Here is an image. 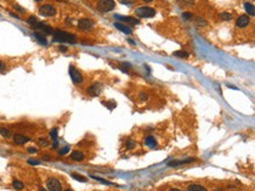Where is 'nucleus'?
Returning <instances> with one entry per match:
<instances>
[{"instance_id": "f257e3e1", "label": "nucleus", "mask_w": 255, "mask_h": 191, "mask_svg": "<svg viewBox=\"0 0 255 191\" xmlns=\"http://www.w3.org/2000/svg\"><path fill=\"white\" fill-rule=\"evenodd\" d=\"M53 40L57 42H68V44H75L77 41L75 36L73 34H70L60 29H57L55 32H53Z\"/></svg>"}, {"instance_id": "f03ea898", "label": "nucleus", "mask_w": 255, "mask_h": 191, "mask_svg": "<svg viewBox=\"0 0 255 191\" xmlns=\"http://www.w3.org/2000/svg\"><path fill=\"white\" fill-rule=\"evenodd\" d=\"M115 7V2L114 0H100L98 2V8L100 9L102 13H107L109 11Z\"/></svg>"}, {"instance_id": "7ed1b4c3", "label": "nucleus", "mask_w": 255, "mask_h": 191, "mask_svg": "<svg viewBox=\"0 0 255 191\" xmlns=\"http://www.w3.org/2000/svg\"><path fill=\"white\" fill-rule=\"evenodd\" d=\"M135 14L140 18H153L155 15V9L150 7H139L135 9Z\"/></svg>"}, {"instance_id": "20e7f679", "label": "nucleus", "mask_w": 255, "mask_h": 191, "mask_svg": "<svg viewBox=\"0 0 255 191\" xmlns=\"http://www.w3.org/2000/svg\"><path fill=\"white\" fill-rule=\"evenodd\" d=\"M39 13L43 15V17H53L55 15L57 11L53 7L52 5H44L39 8Z\"/></svg>"}, {"instance_id": "39448f33", "label": "nucleus", "mask_w": 255, "mask_h": 191, "mask_svg": "<svg viewBox=\"0 0 255 191\" xmlns=\"http://www.w3.org/2000/svg\"><path fill=\"white\" fill-rule=\"evenodd\" d=\"M70 75H71V78H72V81H73L75 85H79V83L82 82V75L80 74L79 70H77L73 66H71L70 67Z\"/></svg>"}, {"instance_id": "423d86ee", "label": "nucleus", "mask_w": 255, "mask_h": 191, "mask_svg": "<svg viewBox=\"0 0 255 191\" xmlns=\"http://www.w3.org/2000/svg\"><path fill=\"white\" fill-rule=\"evenodd\" d=\"M47 188L50 191H61V183L55 178H50L47 181Z\"/></svg>"}, {"instance_id": "0eeeda50", "label": "nucleus", "mask_w": 255, "mask_h": 191, "mask_svg": "<svg viewBox=\"0 0 255 191\" xmlns=\"http://www.w3.org/2000/svg\"><path fill=\"white\" fill-rule=\"evenodd\" d=\"M78 27L82 31H88L93 27V21L89 20V19H81L78 22Z\"/></svg>"}, {"instance_id": "6e6552de", "label": "nucleus", "mask_w": 255, "mask_h": 191, "mask_svg": "<svg viewBox=\"0 0 255 191\" xmlns=\"http://www.w3.org/2000/svg\"><path fill=\"white\" fill-rule=\"evenodd\" d=\"M100 93H101V85H99V83H94L93 86L88 88V94L89 95L98 96Z\"/></svg>"}, {"instance_id": "1a4fd4ad", "label": "nucleus", "mask_w": 255, "mask_h": 191, "mask_svg": "<svg viewBox=\"0 0 255 191\" xmlns=\"http://www.w3.org/2000/svg\"><path fill=\"white\" fill-rule=\"evenodd\" d=\"M249 18L247 17V15H241V17L238 18V20H236V26L240 27V28H243V27L248 26V24H249Z\"/></svg>"}, {"instance_id": "9d476101", "label": "nucleus", "mask_w": 255, "mask_h": 191, "mask_svg": "<svg viewBox=\"0 0 255 191\" xmlns=\"http://www.w3.org/2000/svg\"><path fill=\"white\" fill-rule=\"evenodd\" d=\"M195 158H187V159H182V161H171L168 162V166H179V165L182 164H187V163H191V162H194Z\"/></svg>"}, {"instance_id": "9b49d317", "label": "nucleus", "mask_w": 255, "mask_h": 191, "mask_svg": "<svg viewBox=\"0 0 255 191\" xmlns=\"http://www.w3.org/2000/svg\"><path fill=\"white\" fill-rule=\"evenodd\" d=\"M114 27L115 28H118L119 31H121V32L125 33V34H131V33H132V29H131L129 27L123 25V24H120V22H115Z\"/></svg>"}, {"instance_id": "f8f14e48", "label": "nucleus", "mask_w": 255, "mask_h": 191, "mask_svg": "<svg viewBox=\"0 0 255 191\" xmlns=\"http://www.w3.org/2000/svg\"><path fill=\"white\" fill-rule=\"evenodd\" d=\"M13 139H14V143H17V144H24V143H26V142L29 141L28 137L21 135V134H16L14 137H13Z\"/></svg>"}, {"instance_id": "ddd939ff", "label": "nucleus", "mask_w": 255, "mask_h": 191, "mask_svg": "<svg viewBox=\"0 0 255 191\" xmlns=\"http://www.w3.org/2000/svg\"><path fill=\"white\" fill-rule=\"evenodd\" d=\"M115 18H116V19H120V20H122V21H126V22H128V24H132V25H138V24H139V20L135 19V18H132V17H120V15H116V14H115Z\"/></svg>"}, {"instance_id": "4468645a", "label": "nucleus", "mask_w": 255, "mask_h": 191, "mask_svg": "<svg viewBox=\"0 0 255 191\" xmlns=\"http://www.w3.org/2000/svg\"><path fill=\"white\" fill-rule=\"evenodd\" d=\"M71 158H72L73 161H82V159L85 158V156H84V154H82L81 151L75 150V151H73V152L71 154Z\"/></svg>"}, {"instance_id": "2eb2a0df", "label": "nucleus", "mask_w": 255, "mask_h": 191, "mask_svg": "<svg viewBox=\"0 0 255 191\" xmlns=\"http://www.w3.org/2000/svg\"><path fill=\"white\" fill-rule=\"evenodd\" d=\"M145 144L150 148H155L157 147V141H155V139L153 136H147L145 139Z\"/></svg>"}, {"instance_id": "dca6fc26", "label": "nucleus", "mask_w": 255, "mask_h": 191, "mask_svg": "<svg viewBox=\"0 0 255 191\" xmlns=\"http://www.w3.org/2000/svg\"><path fill=\"white\" fill-rule=\"evenodd\" d=\"M245 9H246V12L249 14V15H254V7H253V5L252 4H249V2H245Z\"/></svg>"}, {"instance_id": "f3484780", "label": "nucleus", "mask_w": 255, "mask_h": 191, "mask_svg": "<svg viewBox=\"0 0 255 191\" xmlns=\"http://www.w3.org/2000/svg\"><path fill=\"white\" fill-rule=\"evenodd\" d=\"M34 36H35V39H36V40H38V41H39L41 45H47V41H46V39H45V36L43 34H40V33L35 32Z\"/></svg>"}, {"instance_id": "a211bd4d", "label": "nucleus", "mask_w": 255, "mask_h": 191, "mask_svg": "<svg viewBox=\"0 0 255 191\" xmlns=\"http://www.w3.org/2000/svg\"><path fill=\"white\" fill-rule=\"evenodd\" d=\"M188 191H207L203 186H201V185H196V184H194V185H191L189 188H188Z\"/></svg>"}, {"instance_id": "6ab92c4d", "label": "nucleus", "mask_w": 255, "mask_h": 191, "mask_svg": "<svg viewBox=\"0 0 255 191\" xmlns=\"http://www.w3.org/2000/svg\"><path fill=\"white\" fill-rule=\"evenodd\" d=\"M173 55H175V56H179V58H188L189 56V54L187 52H185V51H177V52H174L173 53Z\"/></svg>"}, {"instance_id": "aec40b11", "label": "nucleus", "mask_w": 255, "mask_h": 191, "mask_svg": "<svg viewBox=\"0 0 255 191\" xmlns=\"http://www.w3.org/2000/svg\"><path fill=\"white\" fill-rule=\"evenodd\" d=\"M13 188L16 190H21V189H24V183L16 179V181H13Z\"/></svg>"}, {"instance_id": "412c9836", "label": "nucleus", "mask_w": 255, "mask_h": 191, "mask_svg": "<svg viewBox=\"0 0 255 191\" xmlns=\"http://www.w3.org/2000/svg\"><path fill=\"white\" fill-rule=\"evenodd\" d=\"M72 177L74 178V179H77V181H79V182H87V179H86V177H84V176H81V175H78V174H72Z\"/></svg>"}, {"instance_id": "4be33fe9", "label": "nucleus", "mask_w": 255, "mask_h": 191, "mask_svg": "<svg viewBox=\"0 0 255 191\" xmlns=\"http://www.w3.org/2000/svg\"><path fill=\"white\" fill-rule=\"evenodd\" d=\"M50 135H51V137L53 139V141H57L58 139V129L57 128H53L52 130L50 131Z\"/></svg>"}, {"instance_id": "5701e85b", "label": "nucleus", "mask_w": 255, "mask_h": 191, "mask_svg": "<svg viewBox=\"0 0 255 191\" xmlns=\"http://www.w3.org/2000/svg\"><path fill=\"white\" fill-rule=\"evenodd\" d=\"M0 135L4 136V137H9V136H11V131H9V129L2 128V129H0Z\"/></svg>"}, {"instance_id": "b1692460", "label": "nucleus", "mask_w": 255, "mask_h": 191, "mask_svg": "<svg viewBox=\"0 0 255 191\" xmlns=\"http://www.w3.org/2000/svg\"><path fill=\"white\" fill-rule=\"evenodd\" d=\"M220 18L222 20H225V21H228V20L232 19V15H230L229 13H227V12H223V13H221L220 14Z\"/></svg>"}, {"instance_id": "393cba45", "label": "nucleus", "mask_w": 255, "mask_h": 191, "mask_svg": "<svg viewBox=\"0 0 255 191\" xmlns=\"http://www.w3.org/2000/svg\"><path fill=\"white\" fill-rule=\"evenodd\" d=\"M27 22L29 24V25H32V26H34L35 24L38 22V19L35 17H29L28 19H27Z\"/></svg>"}, {"instance_id": "a878e982", "label": "nucleus", "mask_w": 255, "mask_h": 191, "mask_svg": "<svg viewBox=\"0 0 255 191\" xmlns=\"http://www.w3.org/2000/svg\"><path fill=\"white\" fill-rule=\"evenodd\" d=\"M91 177H92V178H94V179H97L98 182L104 183V184H106V185H112V183H111V182H107V181L102 179V178H99V177H95V176H91Z\"/></svg>"}, {"instance_id": "bb28decb", "label": "nucleus", "mask_w": 255, "mask_h": 191, "mask_svg": "<svg viewBox=\"0 0 255 191\" xmlns=\"http://www.w3.org/2000/svg\"><path fill=\"white\" fill-rule=\"evenodd\" d=\"M126 147L128 148V149H133V148H135V142H133V141H128V142H126Z\"/></svg>"}, {"instance_id": "cd10ccee", "label": "nucleus", "mask_w": 255, "mask_h": 191, "mask_svg": "<svg viewBox=\"0 0 255 191\" xmlns=\"http://www.w3.org/2000/svg\"><path fill=\"white\" fill-rule=\"evenodd\" d=\"M68 151H70V147H65L64 149H61V150L59 151V154H60V155H66Z\"/></svg>"}, {"instance_id": "c85d7f7f", "label": "nucleus", "mask_w": 255, "mask_h": 191, "mask_svg": "<svg viewBox=\"0 0 255 191\" xmlns=\"http://www.w3.org/2000/svg\"><path fill=\"white\" fill-rule=\"evenodd\" d=\"M27 162H28V164H32V165L40 164V162H39V161H36V159H28Z\"/></svg>"}, {"instance_id": "c756f323", "label": "nucleus", "mask_w": 255, "mask_h": 191, "mask_svg": "<svg viewBox=\"0 0 255 191\" xmlns=\"http://www.w3.org/2000/svg\"><path fill=\"white\" fill-rule=\"evenodd\" d=\"M140 99L141 100H148V94H146V93H141L140 94Z\"/></svg>"}, {"instance_id": "7c9ffc66", "label": "nucleus", "mask_w": 255, "mask_h": 191, "mask_svg": "<svg viewBox=\"0 0 255 191\" xmlns=\"http://www.w3.org/2000/svg\"><path fill=\"white\" fill-rule=\"evenodd\" d=\"M182 18H184L185 20H188V19H191V18H192V14H191V13H184Z\"/></svg>"}, {"instance_id": "2f4dec72", "label": "nucleus", "mask_w": 255, "mask_h": 191, "mask_svg": "<svg viewBox=\"0 0 255 191\" xmlns=\"http://www.w3.org/2000/svg\"><path fill=\"white\" fill-rule=\"evenodd\" d=\"M27 151H28L29 154H35V152H36V149L33 148V147H31V148H28V149H27Z\"/></svg>"}, {"instance_id": "473e14b6", "label": "nucleus", "mask_w": 255, "mask_h": 191, "mask_svg": "<svg viewBox=\"0 0 255 191\" xmlns=\"http://www.w3.org/2000/svg\"><path fill=\"white\" fill-rule=\"evenodd\" d=\"M39 142H40V144H41V146H44V147L47 146V141H46L45 139H39Z\"/></svg>"}, {"instance_id": "72a5a7b5", "label": "nucleus", "mask_w": 255, "mask_h": 191, "mask_svg": "<svg viewBox=\"0 0 255 191\" xmlns=\"http://www.w3.org/2000/svg\"><path fill=\"white\" fill-rule=\"evenodd\" d=\"M58 144H59V142H58V139L57 141H53V148L55 149V148L58 147Z\"/></svg>"}, {"instance_id": "f704fd0d", "label": "nucleus", "mask_w": 255, "mask_h": 191, "mask_svg": "<svg viewBox=\"0 0 255 191\" xmlns=\"http://www.w3.org/2000/svg\"><path fill=\"white\" fill-rule=\"evenodd\" d=\"M4 68H5V65H4V62H1V61H0V72H2Z\"/></svg>"}, {"instance_id": "c9c22d12", "label": "nucleus", "mask_w": 255, "mask_h": 191, "mask_svg": "<svg viewBox=\"0 0 255 191\" xmlns=\"http://www.w3.org/2000/svg\"><path fill=\"white\" fill-rule=\"evenodd\" d=\"M61 52H66V47H64V46H60V48H59Z\"/></svg>"}, {"instance_id": "e433bc0d", "label": "nucleus", "mask_w": 255, "mask_h": 191, "mask_svg": "<svg viewBox=\"0 0 255 191\" xmlns=\"http://www.w3.org/2000/svg\"><path fill=\"white\" fill-rule=\"evenodd\" d=\"M39 191H47V190H46V189H44V188H40V189H39Z\"/></svg>"}, {"instance_id": "4c0bfd02", "label": "nucleus", "mask_w": 255, "mask_h": 191, "mask_svg": "<svg viewBox=\"0 0 255 191\" xmlns=\"http://www.w3.org/2000/svg\"><path fill=\"white\" fill-rule=\"evenodd\" d=\"M169 191H180V190H179V189H171Z\"/></svg>"}, {"instance_id": "58836bf2", "label": "nucleus", "mask_w": 255, "mask_h": 191, "mask_svg": "<svg viewBox=\"0 0 255 191\" xmlns=\"http://www.w3.org/2000/svg\"><path fill=\"white\" fill-rule=\"evenodd\" d=\"M143 1H146V2H150V1H153V0H143Z\"/></svg>"}, {"instance_id": "ea45409f", "label": "nucleus", "mask_w": 255, "mask_h": 191, "mask_svg": "<svg viewBox=\"0 0 255 191\" xmlns=\"http://www.w3.org/2000/svg\"><path fill=\"white\" fill-rule=\"evenodd\" d=\"M65 191H72V190H71V189H66Z\"/></svg>"}, {"instance_id": "a19ab883", "label": "nucleus", "mask_w": 255, "mask_h": 191, "mask_svg": "<svg viewBox=\"0 0 255 191\" xmlns=\"http://www.w3.org/2000/svg\"><path fill=\"white\" fill-rule=\"evenodd\" d=\"M215 191H223V190H220V189H218V190H215Z\"/></svg>"}, {"instance_id": "79ce46f5", "label": "nucleus", "mask_w": 255, "mask_h": 191, "mask_svg": "<svg viewBox=\"0 0 255 191\" xmlns=\"http://www.w3.org/2000/svg\"><path fill=\"white\" fill-rule=\"evenodd\" d=\"M36 1H40V0H36Z\"/></svg>"}]
</instances>
